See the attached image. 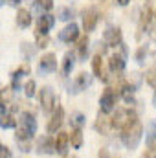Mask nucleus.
Here are the masks:
<instances>
[{
  "label": "nucleus",
  "mask_w": 156,
  "mask_h": 158,
  "mask_svg": "<svg viewBox=\"0 0 156 158\" xmlns=\"http://www.w3.org/2000/svg\"><path fill=\"white\" fill-rule=\"evenodd\" d=\"M35 132H37V119H35V116L31 112L24 110L20 114L18 121H17V131H15L17 140L18 142L20 140H30V138H33Z\"/></svg>",
  "instance_id": "1"
},
{
  "label": "nucleus",
  "mask_w": 156,
  "mask_h": 158,
  "mask_svg": "<svg viewBox=\"0 0 156 158\" xmlns=\"http://www.w3.org/2000/svg\"><path fill=\"white\" fill-rule=\"evenodd\" d=\"M138 121V116L134 110L130 109H117L114 116L110 118V129H117V131H125L130 125H134Z\"/></svg>",
  "instance_id": "2"
},
{
  "label": "nucleus",
  "mask_w": 156,
  "mask_h": 158,
  "mask_svg": "<svg viewBox=\"0 0 156 158\" xmlns=\"http://www.w3.org/2000/svg\"><path fill=\"white\" fill-rule=\"evenodd\" d=\"M142 136H143V125L140 123V119L134 125H130L129 129L121 131V140H123L125 147L130 149V151L138 147V143L142 142Z\"/></svg>",
  "instance_id": "3"
},
{
  "label": "nucleus",
  "mask_w": 156,
  "mask_h": 158,
  "mask_svg": "<svg viewBox=\"0 0 156 158\" xmlns=\"http://www.w3.org/2000/svg\"><path fill=\"white\" fill-rule=\"evenodd\" d=\"M116 103H117V92H116V88L107 86V88L103 90L101 98H99V109H101V114H110V112L114 110Z\"/></svg>",
  "instance_id": "4"
},
{
  "label": "nucleus",
  "mask_w": 156,
  "mask_h": 158,
  "mask_svg": "<svg viewBox=\"0 0 156 158\" xmlns=\"http://www.w3.org/2000/svg\"><path fill=\"white\" fill-rule=\"evenodd\" d=\"M39 99H40V107H42V110L44 112H48V114H51L53 110H55V92H53V88L51 86H42L39 92Z\"/></svg>",
  "instance_id": "5"
},
{
  "label": "nucleus",
  "mask_w": 156,
  "mask_h": 158,
  "mask_svg": "<svg viewBox=\"0 0 156 158\" xmlns=\"http://www.w3.org/2000/svg\"><path fill=\"white\" fill-rule=\"evenodd\" d=\"M103 44L105 46H110V48H117L119 44H123V35H121V30L117 26H109L103 33Z\"/></svg>",
  "instance_id": "6"
},
{
  "label": "nucleus",
  "mask_w": 156,
  "mask_h": 158,
  "mask_svg": "<svg viewBox=\"0 0 156 158\" xmlns=\"http://www.w3.org/2000/svg\"><path fill=\"white\" fill-rule=\"evenodd\" d=\"M97 22H99V11L96 7H86L83 11V30L86 33H90L96 30Z\"/></svg>",
  "instance_id": "7"
},
{
  "label": "nucleus",
  "mask_w": 156,
  "mask_h": 158,
  "mask_svg": "<svg viewBox=\"0 0 156 158\" xmlns=\"http://www.w3.org/2000/svg\"><path fill=\"white\" fill-rule=\"evenodd\" d=\"M79 26L76 22H70V24H66L61 31H59V40L61 42H66V44H72V42H76L79 39Z\"/></svg>",
  "instance_id": "8"
},
{
  "label": "nucleus",
  "mask_w": 156,
  "mask_h": 158,
  "mask_svg": "<svg viewBox=\"0 0 156 158\" xmlns=\"http://www.w3.org/2000/svg\"><path fill=\"white\" fill-rule=\"evenodd\" d=\"M63 121H64V110H63V107H55V110L51 112V118H50L48 125H46V131H48L50 134L59 132Z\"/></svg>",
  "instance_id": "9"
},
{
  "label": "nucleus",
  "mask_w": 156,
  "mask_h": 158,
  "mask_svg": "<svg viewBox=\"0 0 156 158\" xmlns=\"http://www.w3.org/2000/svg\"><path fill=\"white\" fill-rule=\"evenodd\" d=\"M55 26V17L50 13H44L37 19V26H35V35H48V31Z\"/></svg>",
  "instance_id": "10"
},
{
  "label": "nucleus",
  "mask_w": 156,
  "mask_h": 158,
  "mask_svg": "<svg viewBox=\"0 0 156 158\" xmlns=\"http://www.w3.org/2000/svg\"><path fill=\"white\" fill-rule=\"evenodd\" d=\"M57 70V57L55 53H44L39 61V72L40 74H51Z\"/></svg>",
  "instance_id": "11"
},
{
  "label": "nucleus",
  "mask_w": 156,
  "mask_h": 158,
  "mask_svg": "<svg viewBox=\"0 0 156 158\" xmlns=\"http://www.w3.org/2000/svg\"><path fill=\"white\" fill-rule=\"evenodd\" d=\"M90 83H92V77H90L88 74L81 72L79 76H76L74 83H72V92H74V94H79V92L86 90V88L90 86Z\"/></svg>",
  "instance_id": "12"
},
{
  "label": "nucleus",
  "mask_w": 156,
  "mask_h": 158,
  "mask_svg": "<svg viewBox=\"0 0 156 158\" xmlns=\"http://www.w3.org/2000/svg\"><path fill=\"white\" fill-rule=\"evenodd\" d=\"M0 127H4V129L17 127V119L11 116V112L7 110V105L2 101H0Z\"/></svg>",
  "instance_id": "13"
},
{
  "label": "nucleus",
  "mask_w": 156,
  "mask_h": 158,
  "mask_svg": "<svg viewBox=\"0 0 156 158\" xmlns=\"http://www.w3.org/2000/svg\"><path fill=\"white\" fill-rule=\"evenodd\" d=\"M109 70L112 74H121L125 70V57L119 53H112L109 57Z\"/></svg>",
  "instance_id": "14"
},
{
  "label": "nucleus",
  "mask_w": 156,
  "mask_h": 158,
  "mask_svg": "<svg viewBox=\"0 0 156 158\" xmlns=\"http://www.w3.org/2000/svg\"><path fill=\"white\" fill-rule=\"evenodd\" d=\"M68 132L64 131H59L57 132V138L53 140V147H55V153H66L68 149Z\"/></svg>",
  "instance_id": "15"
},
{
  "label": "nucleus",
  "mask_w": 156,
  "mask_h": 158,
  "mask_svg": "<svg viewBox=\"0 0 156 158\" xmlns=\"http://www.w3.org/2000/svg\"><path fill=\"white\" fill-rule=\"evenodd\" d=\"M31 24V11L26 7H20L17 11V26L18 28H28Z\"/></svg>",
  "instance_id": "16"
},
{
  "label": "nucleus",
  "mask_w": 156,
  "mask_h": 158,
  "mask_svg": "<svg viewBox=\"0 0 156 158\" xmlns=\"http://www.w3.org/2000/svg\"><path fill=\"white\" fill-rule=\"evenodd\" d=\"M37 151H39L40 155H42V153H46V155H51V153H55L53 140H51L50 136H44V138H40L39 143H37Z\"/></svg>",
  "instance_id": "17"
},
{
  "label": "nucleus",
  "mask_w": 156,
  "mask_h": 158,
  "mask_svg": "<svg viewBox=\"0 0 156 158\" xmlns=\"http://www.w3.org/2000/svg\"><path fill=\"white\" fill-rule=\"evenodd\" d=\"M68 143L74 149H81V145H83V131L81 129H77V127L72 129V132L68 134Z\"/></svg>",
  "instance_id": "18"
},
{
  "label": "nucleus",
  "mask_w": 156,
  "mask_h": 158,
  "mask_svg": "<svg viewBox=\"0 0 156 158\" xmlns=\"http://www.w3.org/2000/svg\"><path fill=\"white\" fill-rule=\"evenodd\" d=\"M88 44H90L88 35H83V37L77 39V57L81 59V61H84L86 55H88Z\"/></svg>",
  "instance_id": "19"
},
{
  "label": "nucleus",
  "mask_w": 156,
  "mask_h": 158,
  "mask_svg": "<svg viewBox=\"0 0 156 158\" xmlns=\"http://www.w3.org/2000/svg\"><path fill=\"white\" fill-rule=\"evenodd\" d=\"M74 63H76V53L74 52H66L63 57V74H72L74 70Z\"/></svg>",
  "instance_id": "20"
},
{
  "label": "nucleus",
  "mask_w": 156,
  "mask_h": 158,
  "mask_svg": "<svg viewBox=\"0 0 156 158\" xmlns=\"http://www.w3.org/2000/svg\"><path fill=\"white\" fill-rule=\"evenodd\" d=\"M94 127H96L97 132H101L103 136H107V134L110 132V119L99 114V118L96 119V125H94Z\"/></svg>",
  "instance_id": "21"
},
{
  "label": "nucleus",
  "mask_w": 156,
  "mask_h": 158,
  "mask_svg": "<svg viewBox=\"0 0 156 158\" xmlns=\"http://www.w3.org/2000/svg\"><path fill=\"white\" fill-rule=\"evenodd\" d=\"M92 72H94L96 77L101 79V76H103V57H101V53H96L92 57Z\"/></svg>",
  "instance_id": "22"
},
{
  "label": "nucleus",
  "mask_w": 156,
  "mask_h": 158,
  "mask_svg": "<svg viewBox=\"0 0 156 158\" xmlns=\"http://www.w3.org/2000/svg\"><path fill=\"white\" fill-rule=\"evenodd\" d=\"M151 15H153V9H151V4L147 2L145 7H143V13H142V19H140V31H143V28L149 26L151 22Z\"/></svg>",
  "instance_id": "23"
},
{
  "label": "nucleus",
  "mask_w": 156,
  "mask_h": 158,
  "mask_svg": "<svg viewBox=\"0 0 156 158\" xmlns=\"http://www.w3.org/2000/svg\"><path fill=\"white\" fill-rule=\"evenodd\" d=\"M72 17H74V9H72V7L63 6V7L57 9V19H59V20H64V22H66V20H70Z\"/></svg>",
  "instance_id": "24"
},
{
  "label": "nucleus",
  "mask_w": 156,
  "mask_h": 158,
  "mask_svg": "<svg viewBox=\"0 0 156 158\" xmlns=\"http://www.w3.org/2000/svg\"><path fill=\"white\" fill-rule=\"evenodd\" d=\"M22 88H24V94H26L28 98H33V96L37 94V83H35L33 79H28Z\"/></svg>",
  "instance_id": "25"
},
{
  "label": "nucleus",
  "mask_w": 156,
  "mask_h": 158,
  "mask_svg": "<svg viewBox=\"0 0 156 158\" xmlns=\"http://www.w3.org/2000/svg\"><path fill=\"white\" fill-rule=\"evenodd\" d=\"M53 7V0H35V9L40 11V15H42V11H50Z\"/></svg>",
  "instance_id": "26"
},
{
  "label": "nucleus",
  "mask_w": 156,
  "mask_h": 158,
  "mask_svg": "<svg viewBox=\"0 0 156 158\" xmlns=\"http://www.w3.org/2000/svg\"><path fill=\"white\" fill-rule=\"evenodd\" d=\"M22 53H24V57H33L35 55V52H37V46L35 44H30V42H22Z\"/></svg>",
  "instance_id": "27"
},
{
  "label": "nucleus",
  "mask_w": 156,
  "mask_h": 158,
  "mask_svg": "<svg viewBox=\"0 0 156 158\" xmlns=\"http://www.w3.org/2000/svg\"><path fill=\"white\" fill-rule=\"evenodd\" d=\"M84 123V114H81V112H76L74 116H72V125L74 127H77V129H81V125Z\"/></svg>",
  "instance_id": "28"
},
{
  "label": "nucleus",
  "mask_w": 156,
  "mask_h": 158,
  "mask_svg": "<svg viewBox=\"0 0 156 158\" xmlns=\"http://www.w3.org/2000/svg\"><path fill=\"white\" fill-rule=\"evenodd\" d=\"M145 57H147V46H140V48H138V52H136V61L142 64Z\"/></svg>",
  "instance_id": "29"
},
{
  "label": "nucleus",
  "mask_w": 156,
  "mask_h": 158,
  "mask_svg": "<svg viewBox=\"0 0 156 158\" xmlns=\"http://www.w3.org/2000/svg\"><path fill=\"white\" fill-rule=\"evenodd\" d=\"M145 81H147L149 85H153V86H156V68H153V70H149V72L145 74Z\"/></svg>",
  "instance_id": "30"
},
{
  "label": "nucleus",
  "mask_w": 156,
  "mask_h": 158,
  "mask_svg": "<svg viewBox=\"0 0 156 158\" xmlns=\"http://www.w3.org/2000/svg\"><path fill=\"white\" fill-rule=\"evenodd\" d=\"M50 44V39H48V35H37V48H46Z\"/></svg>",
  "instance_id": "31"
},
{
  "label": "nucleus",
  "mask_w": 156,
  "mask_h": 158,
  "mask_svg": "<svg viewBox=\"0 0 156 158\" xmlns=\"http://www.w3.org/2000/svg\"><path fill=\"white\" fill-rule=\"evenodd\" d=\"M0 158H13L11 149H9L7 145H2V143H0Z\"/></svg>",
  "instance_id": "32"
},
{
  "label": "nucleus",
  "mask_w": 156,
  "mask_h": 158,
  "mask_svg": "<svg viewBox=\"0 0 156 158\" xmlns=\"http://www.w3.org/2000/svg\"><path fill=\"white\" fill-rule=\"evenodd\" d=\"M143 158H156V147H149V149H145V153H143Z\"/></svg>",
  "instance_id": "33"
},
{
  "label": "nucleus",
  "mask_w": 156,
  "mask_h": 158,
  "mask_svg": "<svg viewBox=\"0 0 156 158\" xmlns=\"http://www.w3.org/2000/svg\"><path fill=\"white\" fill-rule=\"evenodd\" d=\"M97 158H114L107 149H99V155H97Z\"/></svg>",
  "instance_id": "34"
},
{
  "label": "nucleus",
  "mask_w": 156,
  "mask_h": 158,
  "mask_svg": "<svg viewBox=\"0 0 156 158\" xmlns=\"http://www.w3.org/2000/svg\"><path fill=\"white\" fill-rule=\"evenodd\" d=\"M20 70L24 72V76H26V74H30V70H31V68H30V63H24V64H20Z\"/></svg>",
  "instance_id": "35"
},
{
  "label": "nucleus",
  "mask_w": 156,
  "mask_h": 158,
  "mask_svg": "<svg viewBox=\"0 0 156 158\" xmlns=\"http://www.w3.org/2000/svg\"><path fill=\"white\" fill-rule=\"evenodd\" d=\"M129 2H130V0H117V4H119V6H127Z\"/></svg>",
  "instance_id": "36"
},
{
  "label": "nucleus",
  "mask_w": 156,
  "mask_h": 158,
  "mask_svg": "<svg viewBox=\"0 0 156 158\" xmlns=\"http://www.w3.org/2000/svg\"><path fill=\"white\" fill-rule=\"evenodd\" d=\"M64 158H79L77 155H64Z\"/></svg>",
  "instance_id": "37"
},
{
  "label": "nucleus",
  "mask_w": 156,
  "mask_h": 158,
  "mask_svg": "<svg viewBox=\"0 0 156 158\" xmlns=\"http://www.w3.org/2000/svg\"><path fill=\"white\" fill-rule=\"evenodd\" d=\"M11 4H13V6H18V4H20V0H11Z\"/></svg>",
  "instance_id": "38"
},
{
  "label": "nucleus",
  "mask_w": 156,
  "mask_h": 158,
  "mask_svg": "<svg viewBox=\"0 0 156 158\" xmlns=\"http://www.w3.org/2000/svg\"><path fill=\"white\" fill-rule=\"evenodd\" d=\"M154 101H156V94H154Z\"/></svg>",
  "instance_id": "39"
},
{
  "label": "nucleus",
  "mask_w": 156,
  "mask_h": 158,
  "mask_svg": "<svg viewBox=\"0 0 156 158\" xmlns=\"http://www.w3.org/2000/svg\"><path fill=\"white\" fill-rule=\"evenodd\" d=\"M154 20H156V13H154Z\"/></svg>",
  "instance_id": "40"
},
{
  "label": "nucleus",
  "mask_w": 156,
  "mask_h": 158,
  "mask_svg": "<svg viewBox=\"0 0 156 158\" xmlns=\"http://www.w3.org/2000/svg\"><path fill=\"white\" fill-rule=\"evenodd\" d=\"M99 2H103V0H99Z\"/></svg>",
  "instance_id": "41"
}]
</instances>
